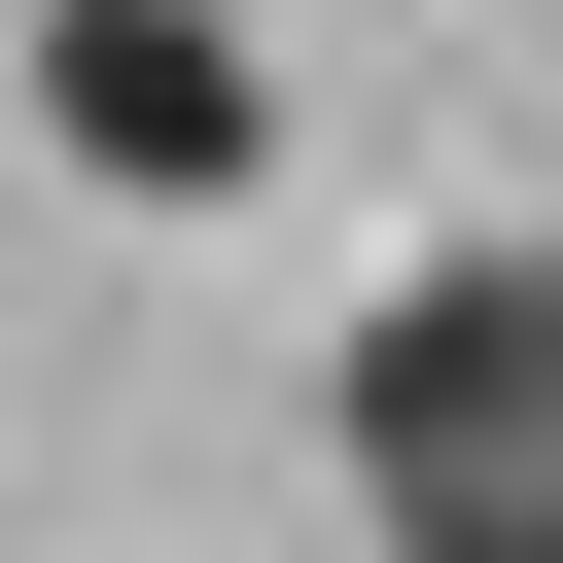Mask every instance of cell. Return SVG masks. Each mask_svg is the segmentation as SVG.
Returning a JSON list of instances; mask_svg holds the SVG:
<instances>
[{
  "label": "cell",
  "mask_w": 563,
  "mask_h": 563,
  "mask_svg": "<svg viewBox=\"0 0 563 563\" xmlns=\"http://www.w3.org/2000/svg\"><path fill=\"white\" fill-rule=\"evenodd\" d=\"M352 528L387 563H563V246H422L352 317Z\"/></svg>",
  "instance_id": "1"
},
{
  "label": "cell",
  "mask_w": 563,
  "mask_h": 563,
  "mask_svg": "<svg viewBox=\"0 0 563 563\" xmlns=\"http://www.w3.org/2000/svg\"><path fill=\"white\" fill-rule=\"evenodd\" d=\"M35 141H70L106 211H246V176H282V35H246V0H35Z\"/></svg>",
  "instance_id": "2"
}]
</instances>
